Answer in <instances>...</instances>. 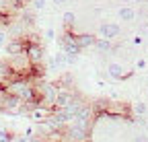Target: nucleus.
<instances>
[{
	"instance_id": "f257e3e1",
	"label": "nucleus",
	"mask_w": 148,
	"mask_h": 142,
	"mask_svg": "<svg viewBox=\"0 0 148 142\" xmlns=\"http://www.w3.org/2000/svg\"><path fill=\"white\" fill-rule=\"evenodd\" d=\"M2 86H4V91H6V93L18 97L23 103L37 101V99H35V88H33L31 78H25V76H12V78L6 80Z\"/></svg>"
},
{
	"instance_id": "f03ea898",
	"label": "nucleus",
	"mask_w": 148,
	"mask_h": 142,
	"mask_svg": "<svg viewBox=\"0 0 148 142\" xmlns=\"http://www.w3.org/2000/svg\"><path fill=\"white\" fill-rule=\"evenodd\" d=\"M60 49H62V54L66 56V62L68 64H74L80 54V47L76 45V41H74V35L72 33H64L62 37H60Z\"/></svg>"
},
{
	"instance_id": "7ed1b4c3",
	"label": "nucleus",
	"mask_w": 148,
	"mask_h": 142,
	"mask_svg": "<svg viewBox=\"0 0 148 142\" xmlns=\"http://www.w3.org/2000/svg\"><path fill=\"white\" fill-rule=\"evenodd\" d=\"M95 109H92V105L90 103H82L80 105V109H78V113H76V117H74V121L72 123H76V126H80V128H84V130H92V123H95Z\"/></svg>"
},
{
	"instance_id": "20e7f679",
	"label": "nucleus",
	"mask_w": 148,
	"mask_h": 142,
	"mask_svg": "<svg viewBox=\"0 0 148 142\" xmlns=\"http://www.w3.org/2000/svg\"><path fill=\"white\" fill-rule=\"evenodd\" d=\"M90 140V132L76 126V123H68L62 132V142H88Z\"/></svg>"
},
{
	"instance_id": "39448f33",
	"label": "nucleus",
	"mask_w": 148,
	"mask_h": 142,
	"mask_svg": "<svg viewBox=\"0 0 148 142\" xmlns=\"http://www.w3.org/2000/svg\"><path fill=\"white\" fill-rule=\"evenodd\" d=\"M25 56L31 62V66H39L45 58V51L37 41H25Z\"/></svg>"
},
{
	"instance_id": "423d86ee",
	"label": "nucleus",
	"mask_w": 148,
	"mask_h": 142,
	"mask_svg": "<svg viewBox=\"0 0 148 142\" xmlns=\"http://www.w3.org/2000/svg\"><path fill=\"white\" fill-rule=\"evenodd\" d=\"M76 97H78V93L74 91V88H58V95H56L53 107H56V109H64L66 105H70Z\"/></svg>"
},
{
	"instance_id": "0eeeda50",
	"label": "nucleus",
	"mask_w": 148,
	"mask_h": 142,
	"mask_svg": "<svg viewBox=\"0 0 148 142\" xmlns=\"http://www.w3.org/2000/svg\"><path fill=\"white\" fill-rule=\"evenodd\" d=\"M119 33H121L119 23L105 21V23H101V27H99V35H101L103 39H111V41H113L115 37H119Z\"/></svg>"
},
{
	"instance_id": "6e6552de",
	"label": "nucleus",
	"mask_w": 148,
	"mask_h": 142,
	"mask_svg": "<svg viewBox=\"0 0 148 142\" xmlns=\"http://www.w3.org/2000/svg\"><path fill=\"white\" fill-rule=\"evenodd\" d=\"M4 49H6V54L8 56H18V54H23L25 51V39L23 37H12L4 43Z\"/></svg>"
},
{
	"instance_id": "1a4fd4ad",
	"label": "nucleus",
	"mask_w": 148,
	"mask_h": 142,
	"mask_svg": "<svg viewBox=\"0 0 148 142\" xmlns=\"http://www.w3.org/2000/svg\"><path fill=\"white\" fill-rule=\"evenodd\" d=\"M107 72H109V76L113 78V80H125V78L132 76V72H127V70L121 64H117V62H111L107 66Z\"/></svg>"
},
{
	"instance_id": "9d476101",
	"label": "nucleus",
	"mask_w": 148,
	"mask_h": 142,
	"mask_svg": "<svg viewBox=\"0 0 148 142\" xmlns=\"http://www.w3.org/2000/svg\"><path fill=\"white\" fill-rule=\"evenodd\" d=\"M95 35L90 33H80V35H74V41H76V45L80 49H86V47H92V43H95Z\"/></svg>"
},
{
	"instance_id": "9b49d317",
	"label": "nucleus",
	"mask_w": 148,
	"mask_h": 142,
	"mask_svg": "<svg viewBox=\"0 0 148 142\" xmlns=\"http://www.w3.org/2000/svg\"><path fill=\"white\" fill-rule=\"evenodd\" d=\"M92 47H97L101 54H105V51H111V49H113V41H111V39H103V37H97L95 43H92Z\"/></svg>"
},
{
	"instance_id": "f8f14e48",
	"label": "nucleus",
	"mask_w": 148,
	"mask_h": 142,
	"mask_svg": "<svg viewBox=\"0 0 148 142\" xmlns=\"http://www.w3.org/2000/svg\"><path fill=\"white\" fill-rule=\"evenodd\" d=\"M117 14H119V19H121L123 23H130V21L136 19V10L130 8V6H121V8L117 10Z\"/></svg>"
},
{
	"instance_id": "ddd939ff",
	"label": "nucleus",
	"mask_w": 148,
	"mask_h": 142,
	"mask_svg": "<svg viewBox=\"0 0 148 142\" xmlns=\"http://www.w3.org/2000/svg\"><path fill=\"white\" fill-rule=\"evenodd\" d=\"M68 62H66V56L62 54V51H58L51 60H49V68H53V70H60V68H64Z\"/></svg>"
},
{
	"instance_id": "4468645a",
	"label": "nucleus",
	"mask_w": 148,
	"mask_h": 142,
	"mask_svg": "<svg viewBox=\"0 0 148 142\" xmlns=\"http://www.w3.org/2000/svg\"><path fill=\"white\" fill-rule=\"evenodd\" d=\"M132 113L138 115V117H144V115L148 113V103H142V101L134 103V105H132Z\"/></svg>"
},
{
	"instance_id": "2eb2a0df",
	"label": "nucleus",
	"mask_w": 148,
	"mask_h": 142,
	"mask_svg": "<svg viewBox=\"0 0 148 142\" xmlns=\"http://www.w3.org/2000/svg\"><path fill=\"white\" fill-rule=\"evenodd\" d=\"M62 23H64V27H66V29L74 27V25H76V14H74L72 10H66V12L62 14Z\"/></svg>"
},
{
	"instance_id": "dca6fc26",
	"label": "nucleus",
	"mask_w": 148,
	"mask_h": 142,
	"mask_svg": "<svg viewBox=\"0 0 148 142\" xmlns=\"http://www.w3.org/2000/svg\"><path fill=\"white\" fill-rule=\"evenodd\" d=\"M18 21H21L23 25H33V23H35V14H33L31 10H23V12H21V19H18Z\"/></svg>"
},
{
	"instance_id": "f3484780",
	"label": "nucleus",
	"mask_w": 148,
	"mask_h": 142,
	"mask_svg": "<svg viewBox=\"0 0 148 142\" xmlns=\"http://www.w3.org/2000/svg\"><path fill=\"white\" fill-rule=\"evenodd\" d=\"M25 2H27V0H8V4H10L12 8H16V10H21Z\"/></svg>"
},
{
	"instance_id": "a211bd4d",
	"label": "nucleus",
	"mask_w": 148,
	"mask_h": 142,
	"mask_svg": "<svg viewBox=\"0 0 148 142\" xmlns=\"http://www.w3.org/2000/svg\"><path fill=\"white\" fill-rule=\"evenodd\" d=\"M8 41V35H6V31L4 29H0V49L4 47V43Z\"/></svg>"
},
{
	"instance_id": "6ab92c4d",
	"label": "nucleus",
	"mask_w": 148,
	"mask_h": 142,
	"mask_svg": "<svg viewBox=\"0 0 148 142\" xmlns=\"http://www.w3.org/2000/svg\"><path fill=\"white\" fill-rule=\"evenodd\" d=\"M33 8L35 10H43L45 8V0H33Z\"/></svg>"
},
{
	"instance_id": "aec40b11",
	"label": "nucleus",
	"mask_w": 148,
	"mask_h": 142,
	"mask_svg": "<svg viewBox=\"0 0 148 142\" xmlns=\"http://www.w3.org/2000/svg\"><path fill=\"white\" fill-rule=\"evenodd\" d=\"M29 142H47V140H45L41 134H31V136H29Z\"/></svg>"
},
{
	"instance_id": "412c9836",
	"label": "nucleus",
	"mask_w": 148,
	"mask_h": 142,
	"mask_svg": "<svg viewBox=\"0 0 148 142\" xmlns=\"http://www.w3.org/2000/svg\"><path fill=\"white\" fill-rule=\"evenodd\" d=\"M134 142H148V136H146V134H138V136L134 138Z\"/></svg>"
},
{
	"instance_id": "4be33fe9",
	"label": "nucleus",
	"mask_w": 148,
	"mask_h": 142,
	"mask_svg": "<svg viewBox=\"0 0 148 142\" xmlns=\"http://www.w3.org/2000/svg\"><path fill=\"white\" fill-rule=\"evenodd\" d=\"M142 41H144V39L140 37V35H136V37L132 39V43H134V45H142Z\"/></svg>"
},
{
	"instance_id": "5701e85b",
	"label": "nucleus",
	"mask_w": 148,
	"mask_h": 142,
	"mask_svg": "<svg viewBox=\"0 0 148 142\" xmlns=\"http://www.w3.org/2000/svg\"><path fill=\"white\" fill-rule=\"evenodd\" d=\"M136 68H138V70L146 68V60H138V62H136Z\"/></svg>"
},
{
	"instance_id": "b1692460",
	"label": "nucleus",
	"mask_w": 148,
	"mask_h": 142,
	"mask_svg": "<svg viewBox=\"0 0 148 142\" xmlns=\"http://www.w3.org/2000/svg\"><path fill=\"white\" fill-rule=\"evenodd\" d=\"M53 35H56L53 29H47V31H45V37H47V39H53Z\"/></svg>"
},
{
	"instance_id": "393cba45",
	"label": "nucleus",
	"mask_w": 148,
	"mask_h": 142,
	"mask_svg": "<svg viewBox=\"0 0 148 142\" xmlns=\"http://www.w3.org/2000/svg\"><path fill=\"white\" fill-rule=\"evenodd\" d=\"M6 4H8V0H0V12L6 8Z\"/></svg>"
},
{
	"instance_id": "a878e982",
	"label": "nucleus",
	"mask_w": 148,
	"mask_h": 142,
	"mask_svg": "<svg viewBox=\"0 0 148 142\" xmlns=\"http://www.w3.org/2000/svg\"><path fill=\"white\" fill-rule=\"evenodd\" d=\"M66 2H68V0H53V4H58V6L60 4H66Z\"/></svg>"
},
{
	"instance_id": "bb28decb",
	"label": "nucleus",
	"mask_w": 148,
	"mask_h": 142,
	"mask_svg": "<svg viewBox=\"0 0 148 142\" xmlns=\"http://www.w3.org/2000/svg\"><path fill=\"white\" fill-rule=\"evenodd\" d=\"M144 126H146V136H148V121H146V123H144Z\"/></svg>"
},
{
	"instance_id": "cd10ccee",
	"label": "nucleus",
	"mask_w": 148,
	"mask_h": 142,
	"mask_svg": "<svg viewBox=\"0 0 148 142\" xmlns=\"http://www.w3.org/2000/svg\"><path fill=\"white\" fill-rule=\"evenodd\" d=\"M134 2H144V0H134Z\"/></svg>"
},
{
	"instance_id": "c85d7f7f",
	"label": "nucleus",
	"mask_w": 148,
	"mask_h": 142,
	"mask_svg": "<svg viewBox=\"0 0 148 142\" xmlns=\"http://www.w3.org/2000/svg\"><path fill=\"white\" fill-rule=\"evenodd\" d=\"M144 2H146V4H148V0H144Z\"/></svg>"
},
{
	"instance_id": "c756f323",
	"label": "nucleus",
	"mask_w": 148,
	"mask_h": 142,
	"mask_svg": "<svg viewBox=\"0 0 148 142\" xmlns=\"http://www.w3.org/2000/svg\"><path fill=\"white\" fill-rule=\"evenodd\" d=\"M109 142H111V140H109Z\"/></svg>"
}]
</instances>
